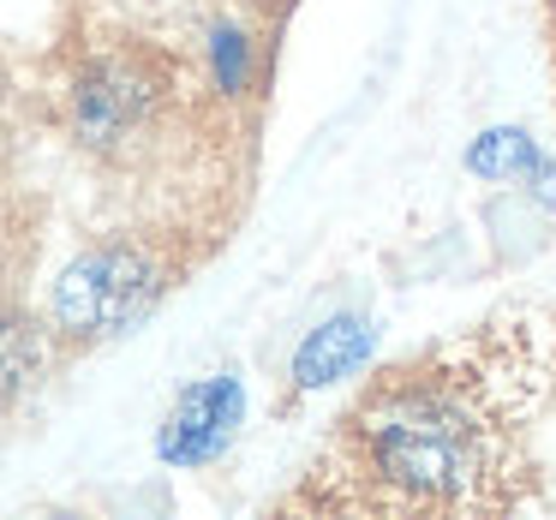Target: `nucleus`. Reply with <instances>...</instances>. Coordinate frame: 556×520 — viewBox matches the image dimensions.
I'll return each mask as SVG.
<instances>
[{"label": "nucleus", "instance_id": "1", "mask_svg": "<svg viewBox=\"0 0 556 520\" xmlns=\"http://www.w3.org/2000/svg\"><path fill=\"white\" fill-rule=\"evenodd\" d=\"M515 407L467 359L395 365L341 419L336 460L348 491L329 508H515Z\"/></svg>", "mask_w": 556, "mask_h": 520}, {"label": "nucleus", "instance_id": "2", "mask_svg": "<svg viewBox=\"0 0 556 520\" xmlns=\"http://www.w3.org/2000/svg\"><path fill=\"white\" fill-rule=\"evenodd\" d=\"M162 288H168V269L150 252H138L126 240L90 245L85 257H73L61 269V281L49 293V317L73 341H114V335H132L156 312Z\"/></svg>", "mask_w": 556, "mask_h": 520}, {"label": "nucleus", "instance_id": "3", "mask_svg": "<svg viewBox=\"0 0 556 520\" xmlns=\"http://www.w3.org/2000/svg\"><path fill=\"white\" fill-rule=\"evenodd\" d=\"M245 419V383L233 371H216V377H198L174 395L168 419L156 431V455L168 467H210L222 448L233 443Z\"/></svg>", "mask_w": 556, "mask_h": 520}, {"label": "nucleus", "instance_id": "4", "mask_svg": "<svg viewBox=\"0 0 556 520\" xmlns=\"http://www.w3.org/2000/svg\"><path fill=\"white\" fill-rule=\"evenodd\" d=\"M150 114V85L132 73V66H97L85 73V85L73 90V126L85 144L109 150L121 144L126 132H138V121Z\"/></svg>", "mask_w": 556, "mask_h": 520}, {"label": "nucleus", "instance_id": "5", "mask_svg": "<svg viewBox=\"0 0 556 520\" xmlns=\"http://www.w3.org/2000/svg\"><path fill=\"white\" fill-rule=\"evenodd\" d=\"M371 317L359 312H341V317H324V324L312 329V335L300 341V353H293V389H329L341 383V377H353L365 359H371Z\"/></svg>", "mask_w": 556, "mask_h": 520}, {"label": "nucleus", "instance_id": "6", "mask_svg": "<svg viewBox=\"0 0 556 520\" xmlns=\"http://www.w3.org/2000/svg\"><path fill=\"white\" fill-rule=\"evenodd\" d=\"M467 168L484 174V180H527L544 204L556 198L551 156H544L539 138H527L520 126H491V132H479V138H472V150H467Z\"/></svg>", "mask_w": 556, "mask_h": 520}, {"label": "nucleus", "instance_id": "7", "mask_svg": "<svg viewBox=\"0 0 556 520\" xmlns=\"http://www.w3.org/2000/svg\"><path fill=\"white\" fill-rule=\"evenodd\" d=\"M42 371V329L25 324V317H13L7 324V401L18 407V395H25V383H37Z\"/></svg>", "mask_w": 556, "mask_h": 520}, {"label": "nucleus", "instance_id": "8", "mask_svg": "<svg viewBox=\"0 0 556 520\" xmlns=\"http://www.w3.org/2000/svg\"><path fill=\"white\" fill-rule=\"evenodd\" d=\"M210 61H216L222 90H240L245 85V37H240V30H216V37H210Z\"/></svg>", "mask_w": 556, "mask_h": 520}]
</instances>
